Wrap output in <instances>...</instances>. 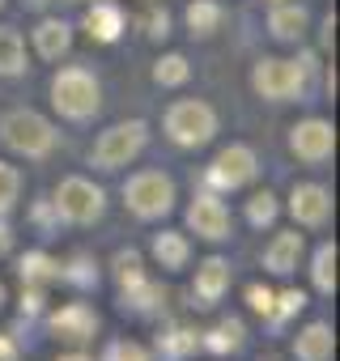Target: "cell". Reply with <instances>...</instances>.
<instances>
[{"instance_id":"obj_18","label":"cell","mask_w":340,"mask_h":361,"mask_svg":"<svg viewBox=\"0 0 340 361\" xmlns=\"http://www.w3.org/2000/svg\"><path fill=\"white\" fill-rule=\"evenodd\" d=\"M332 353H336V331L327 319H315L293 336V361H332Z\"/></svg>"},{"instance_id":"obj_4","label":"cell","mask_w":340,"mask_h":361,"mask_svg":"<svg viewBox=\"0 0 340 361\" xmlns=\"http://www.w3.org/2000/svg\"><path fill=\"white\" fill-rule=\"evenodd\" d=\"M162 132H166L170 145H179V149H205L221 132V119H217L213 102H205V98H179V102L166 106Z\"/></svg>"},{"instance_id":"obj_32","label":"cell","mask_w":340,"mask_h":361,"mask_svg":"<svg viewBox=\"0 0 340 361\" xmlns=\"http://www.w3.org/2000/svg\"><path fill=\"white\" fill-rule=\"evenodd\" d=\"M60 276L73 281V285H81V289H94V285H98V268H94L90 259H73L68 268L60 264Z\"/></svg>"},{"instance_id":"obj_10","label":"cell","mask_w":340,"mask_h":361,"mask_svg":"<svg viewBox=\"0 0 340 361\" xmlns=\"http://www.w3.org/2000/svg\"><path fill=\"white\" fill-rule=\"evenodd\" d=\"M183 217H188V230H192L196 238H205V243H226L230 230H234L230 204H226L217 192H200V196H192V204H188Z\"/></svg>"},{"instance_id":"obj_3","label":"cell","mask_w":340,"mask_h":361,"mask_svg":"<svg viewBox=\"0 0 340 361\" xmlns=\"http://www.w3.org/2000/svg\"><path fill=\"white\" fill-rule=\"evenodd\" d=\"M315 73V56L306 51L302 60H281V56H260L251 64V90L264 102H293L306 94Z\"/></svg>"},{"instance_id":"obj_33","label":"cell","mask_w":340,"mask_h":361,"mask_svg":"<svg viewBox=\"0 0 340 361\" xmlns=\"http://www.w3.org/2000/svg\"><path fill=\"white\" fill-rule=\"evenodd\" d=\"M272 302H277V293H272L268 285H247V306H251L255 314L272 319Z\"/></svg>"},{"instance_id":"obj_25","label":"cell","mask_w":340,"mask_h":361,"mask_svg":"<svg viewBox=\"0 0 340 361\" xmlns=\"http://www.w3.org/2000/svg\"><path fill=\"white\" fill-rule=\"evenodd\" d=\"M111 276H115L119 293H123V289H136L140 281H149V272H145V259H140V251H132V247L115 251V255H111Z\"/></svg>"},{"instance_id":"obj_22","label":"cell","mask_w":340,"mask_h":361,"mask_svg":"<svg viewBox=\"0 0 340 361\" xmlns=\"http://www.w3.org/2000/svg\"><path fill=\"white\" fill-rule=\"evenodd\" d=\"M18 276H22V285L47 289L51 281H60V264L47 251H26V255H18Z\"/></svg>"},{"instance_id":"obj_5","label":"cell","mask_w":340,"mask_h":361,"mask_svg":"<svg viewBox=\"0 0 340 361\" xmlns=\"http://www.w3.org/2000/svg\"><path fill=\"white\" fill-rule=\"evenodd\" d=\"M175 200H179V188L166 170H136L123 178V209L136 217V221H162L175 213Z\"/></svg>"},{"instance_id":"obj_36","label":"cell","mask_w":340,"mask_h":361,"mask_svg":"<svg viewBox=\"0 0 340 361\" xmlns=\"http://www.w3.org/2000/svg\"><path fill=\"white\" fill-rule=\"evenodd\" d=\"M0 361H22V353H18V344L5 336V331H0Z\"/></svg>"},{"instance_id":"obj_27","label":"cell","mask_w":340,"mask_h":361,"mask_svg":"<svg viewBox=\"0 0 340 361\" xmlns=\"http://www.w3.org/2000/svg\"><path fill=\"white\" fill-rule=\"evenodd\" d=\"M22 188H26L22 170H18L13 161H5V157H0V217H9V213L18 209V200H22Z\"/></svg>"},{"instance_id":"obj_16","label":"cell","mask_w":340,"mask_h":361,"mask_svg":"<svg viewBox=\"0 0 340 361\" xmlns=\"http://www.w3.org/2000/svg\"><path fill=\"white\" fill-rule=\"evenodd\" d=\"M123 26H128V18H123V9L115 5V0H94V5L85 9V18H81V30H85L94 43H102V47L119 43Z\"/></svg>"},{"instance_id":"obj_14","label":"cell","mask_w":340,"mask_h":361,"mask_svg":"<svg viewBox=\"0 0 340 361\" xmlns=\"http://www.w3.org/2000/svg\"><path fill=\"white\" fill-rule=\"evenodd\" d=\"M302 251H306V238H302L298 230H281V234H272V243L264 247L260 268H264L268 276H293L298 264H302Z\"/></svg>"},{"instance_id":"obj_37","label":"cell","mask_w":340,"mask_h":361,"mask_svg":"<svg viewBox=\"0 0 340 361\" xmlns=\"http://www.w3.org/2000/svg\"><path fill=\"white\" fill-rule=\"evenodd\" d=\"M13 251V234H9V226L0 221V255H9Z\"/></svg>"},{"instance_id":"obj_20","label":"cell","mask_w":340,"mask_h":361,"mask_svg":"<svg viewBox=\"0 0 340 361\" xmlns=\"http://www.w3.org/2000/svg\"><path fill=\"white\" fill-rule=\"evenodd\" d=\"M183 22H188L192 39H213L221 30V22H226V9H221V0H188Z\"/></svg>"},{"instance_id":"obj_12","label":"cell","mask_w":340,"mask_h":361,"mask_svg":"<svg viewBox=\"0 0 340 361\" xmlns=\"http://www.w3.org/2000/svg\"><path fill=\"white\" fill-rule=\"evenodd\" d=\"M332 192L323 183H293L289 188V200H285V213L293 217L298 230H327L332 221Z\"/></svg>"},{"instance_id":"obj_35","label":"cell","mask_w":340,"mask_h":361,"mask_svg":"<svg viewBox=\"0 0 340 361\" xmlns=\"http://www.w3.org/2000/svg\"><path fill=\"white\" fill-rule=\"evenodd\" d=\"M332 39H336V13H327V18H323V26H319V47H323V51H332Z\"/></svg>"},{"instance_id":"obj_42","label":"cell","mask_w":340,"mask_h":361,"mask_svg":"<svg viewBox=\"0 0 340 361\" xmlns=\"http://www.w3.org/2000/svg\"><path fill=\"white\" fill-rule=\"evenodd\" d=\"M85 5H94V0H85Z\"/></svg>"},{"instance_id":"obj_21","label":"cell","mask_w":340,"mask_h":361,"mask_svg":"<svg viewBox=\"0 0 340 361\" xmlns=\"http://www.w3.org/2000/svg\"><path fill=\"white\" fill-rule=\"evenodd\" d=\"M243 344H247V327L238 319H221L217 327L200 331V348H209L213 357H234L243 353Z\"/></svg>"},{"instance_id":"obj_26","label":"cell","mask_w":340,"mask_h":361,"mask_svg":"<svg viewBox=\"0 0 340 361\" xmlns=\"http://www.w3.org/2000/svg\"><path fill=\"white\" fill-rule=\"evenodd\" d=\"M188 81H192L188 56H179V51L157 56V64H153V85H162V90H179V85H188Z\"/></svg>"},{"instance_id":"obj_13","label":"cell","mask_w":340,"mask_h":361,"mask_svg":"<svg viewBox=\"0 0 340 361\" xmlns=\"http://www.w3.org/2000/svg\"><path fill=\"white\" fill-rule=\"evenodd\" d=\"M230 281H234L230 259H221V255L200 259V264H196V281H192V298H196V306H200V310L217 306V302L230 293Z\"/></svg>"},{"instance_id":"obj_1","label":"cell","mask_w":340,"mask_h":361,"mask_svg":"<svg viewBox=\"0 0 340 361\" xmlns=\"http://www.w3.org/2000/svg\"><path fill=\"white\" fill-rule=\"evenodd\" d=\"M0 145L26 161H47L60 149V128L30 106H13L0 115Z\"/></svg>"},{"instance_id":"obj_38","label":"cell","mask_w":340,"mask_h":361,"mask_svg":"<svg viewBox=\"0 0 340 361\" xmlns=\"http://www.w3.org/2000/svg\"><path fill=\"white\" fill-rule=\"evenodd\" d=\"M56 361H90V353H85V348H73V353H64V357H56Z\"/></svg>"},{"instance_id":"obj_34","label":"cell","mask_w":340,"mask_h":361,"mask_svg":"<svg viewBox=\"0 0 340 361\" xmlns=\"http://www.w3.org/2000/svg\"><path fill=\"white\" fill-rule=\"evenodd\" d=\"M149 39H153V43H166V39H170V13H166V9H153V13H149Z\"/></svg>"},{"instance_id":"obj_17","label":"cell","mask_w":340,"mask_h":361,"mask_svg":"<svg viewBox=\"0 0 340 361\" xmlns=\"http://www.w3.org/2000/svg\"><path fill=\"white\" fill-rule=\"evenodd\" d=\"M30 43H35V56H39V60L56 64V60H64V56L73 51V26H68L64 18H43V22L30 30Z\"/></svg>"},{"instance_id":"obj_39","label":"cell","mask_w":340,"mask_h":361,"mask_svg":"<svg viewBox=\"0 0 340 361\" xmlns=\"http://www.w3.org/2000/svg\"><path fill=\"white\" fill-rule=\"evenodd\" d=\"M5 302H9V293H5V285H0V310H5Z\"/></svg>"},{"instance_id":"obj_19","label":"cell","mask_w":340,"mask_h":361,"mask_svg":"<svg viewBox=\"0 0 340 361\" xmlns=\"http://www.w3.org/2000/svg\"><path fill=\"white\" fill-rule=\"evenodd\" d=\"M149 255H153V264L162 272H183L192 264V243L179 230H157L153 243H149Z\"/></svg>"},{"instance_id":"obj_11","label":"cell","mask_w":340,"mask_h":361,"mask_svg":"<svg viewBox=\"0 0 340 361\" xmlns=\"http://www.w3.org/2000/svg\"><path fill=\"white\" fill-rule=\"evenodd\" d=\"M47 327H51V336H56L60 344H68V348H85V344L98 336L102 319H98V310H94L90 302H64L60 310L47 314Z\"/></svg>"},{"instance_id":"obj_9","label":"cell","mask_w":340,"mask_h":361,"mask_svg":"<svg viewBox=\"0 0 340 361\" xmlns=\"http://www.w3.org/2000/svg\"><path fill=\"white\" fill-rule=\"evenodd\" d=\"M285 145H289V153H293L302 166H323V161H332V153H336V128H332L327 119H319V115H306V119L289 123Z\"/></svg>"},{"instance_id":"obj_2","label":"cell","mask_w":340,"mask_h":361,"mask_svg":"<svg viewBox=\"0 0 340 361\" xmlns=\"http://www.w3.org/2000/svg\"><path fill=\"white\" fill-rule=\"evenodd\" d=\"M47 94H51L56 115L68 119V123H90V119L102 111V81H98L90 68H81V64H64V68L51 77Z\"/></svg>"},{"instance_id":"obj_41","label":"cell","mask_w":340,"mask_h":361,"mask_svg":"<svg viewBox=\"0 0 340 361\" xmlns=\"http://www.w3.org/2000/svg\"><path fill=\"white\" fill-rule=\"evenodd\" d=\"M35 5H43V0H35Z\"/></svg>"},{"instance_id":"obj_7","label":"cell","mask_w":340,"mask_h":361,"mask_svg":"<svg viewBox=\"0 0 340 361\" xmlns=\"http://www.w3.org/2000/svg\"><path fill=\"white\" fill-rule=\"evenodd\" d=\"M51 209L68 226H98L107 217V192L94 183V178H85V174H68V178H60L56 192H51Z\"/></svg>"},{"instance_id":"obj_6","label":"cell","mask_w":340,"mask_h":361,"mask_svg":"<svg viewBox=\"0 0 340 361\" xmlns=\"http://www.w3.org/2000/svg\"><path fill=\"white\" fill-rule=\"evenodd\" d=\"M145 145H149V123L145 119H119V123L102 128L98 140L90 145V166L107 170V174L123 170V166H132L145 153Z\"/></svg>"},{"instance_id":"obj_30","label":"cell","mask_w":340,"mask_h":361,"mask_svg":"<svg viewBox=\"0 0 340 361\" xmlns=\"http://www.w3.org/2000/svg\"><path fill=\"white\" fill-rule=\"evenodd\" d=\"M162 344L170 348V357H188V353H196L200 348V331H192V327H166V336H162Z\"/></svg>"},{"instance_id":"obj_43","label":"cell","mask_w":340,"mask_h":361,"mask_svg":"<svg viewBox=\"0 0 340 361\" xmlns=\"http://www.w3.org/2000/svg\"><path fill=\"white\" fill-rule=\"evenodd\" d=\"M268 361H272V357H268Z\"/></svg>"},{"instance_id":"obj_24","label":"cell","mask_w":340,"mask_h":361,"mask_svg":"<svg viewBox=\"0 0 340 361\" xmlns=\"http://www.w3.org/2000/svg\"><path fill=\"white\" fill-rule=\"evenodd\" d=\"M310 285L323 298L336 293V243H319L315 247V255H310Z\"/></svg>"},{"instance_id":"obj_40","label":"cell","mask_w":340,"mask_h":361,"mask_svg":"<svg viewBox=\"0 0 340 361\" xmlns=\"http://www.w3.org/2000/svg\"><path fill=\"white\" fill-rule=\"evenodd\" d=\"M5 5H9V0H0V9H5Z\"/></svg>"},{"instance_id":"obj_15","label":"cell","mask_w":340,"mask_h":361,"mask_svg":"<svg viewBox=\"0 0 340 361\" xmlns=\"http://www.w3.org/2000/svg\"><path fill=\"white\" fill-rule=\"evenodd\" d=\"M310 30V9L298 5V0H272L268 9V35L277 43H302Z\"/></svg>"},{"instance_id":"obj_28","label":"cell","mask_w":340,"mask_h":361,"mask_svg":"<svg viewBox=\"0 0 340 361\" xmlns=\"http://www.w3.org/2000/svg\"><path fill=\"white\" fill-rule=\"evenodd\" d=\"M277 217H281V200H277L272 192H255V196L247 200V221H251L255 230L277 226Z\"/></svg>"},{"instance_id":"obj_23","label":"cell","mask_w":340,"mask_h":361,"mask_svg":"<svg viewBox=\"0 0 340 361\" xmlns=\"http://www.w3.org/2000/svg\"><path fill=\"white\" fill-rule=\"evenodd\" d=\"M30 68V56H26V43L13 26H0V77H26Z\"/></svg>"},{"instance_id":"obj_31","label":"cell","mask_w":340,"mask_h":361,"mask_svg":"<svg viewBox=\"0 0 340 361\" xmlns=\"http://www.w3.org/2000/svg\"><path fill=\"white\" fill-rule=\"evenodd\" d=\"M306 289H281L277 293V302H272V323H285V319H293V314H302L306 310Z\"/></svg>"},{"instance_id":"obj_29","label":"cell","mask_w":340,"mask_h":361,"mask_svg":"<svg viewBox=\"0 0 340 361\" xmlns=\"http://www.w3.org/2000/svg\"><path fill=\"white\" fill-rule=\"evenodd\" d=\"M102 361H153V357H149V348H145L140 340H128V336H119V340H107V348H102Z\"/></svg>"},{"instance_id":"obj_8","label":"cell","mask_w":340,"mask_h":361,"mask_svg":"<svg viewBox=\"0 0 340 361\" xmlns=\"http://www.w3.org/2000/svg\"><path fill=\"white\" fill-rule=\"evenodd\" d=\"M205 178H209L213 192H243V188H251L255 178H260V157H255L251 145L234 140V145H226L213 157V166L205 170Z\"/></svg>"}]
</instances>
